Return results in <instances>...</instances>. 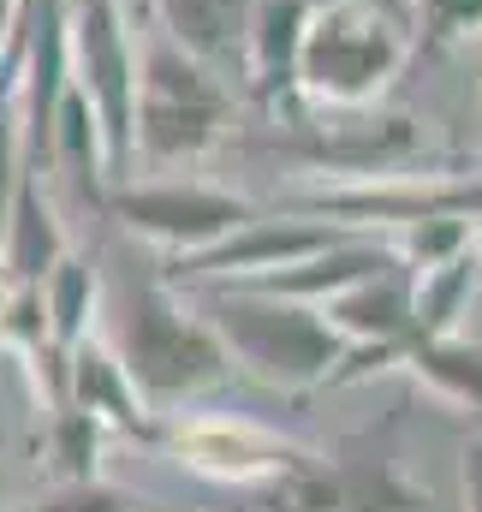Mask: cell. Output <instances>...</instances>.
Listing matches in <instances>:
<instances>
[{"label": "cell", "mask_w": 482, "mask_h": 512, "mask_svg": "<svg viewBox=\"0 0 482 512\" xmlns=\"http://www.w3.org/2000/svg\"><path fill=\"white\" fill-rule=\"evenodd\" d=\"M108 215L125 233L161 245L167 256H197L209 245H221L239 221H250L256 209L203 179H161V185H114L108 191Z\"/></svg>", "instance_id": "ba28073f"}, {"label": "cell", "mask_w": 482, "mask_h": 512, "mask_svg": "<svg viewBox=\"0 0 482 512\" xmlns=\"http://www.w3.org/2000/svg\"><path fill=\"white\" fill-rule=\"evenodd\" d=\"M244 18L250 0H149V30H161L227 84L244 72Z\"/></svg>", "instance_id": "5bb4252c"}, {"label": "cell", "mask_w": 482, "mask_h": 512, "mask_svg": "<svg viewBox=\"0 0 482 512\" xmlns=\"http://www.w3.org/2000/svg\"><path fill=\"white\" fill-rule=\"evenodd\" d=\"M155 447H167L197 477H215V483H274V489L316 459L310 447H292V441L244 423V417H173V423L155 429Z\"/></svg>", "instance_id": "9c48e42d"}, {"label": "cell", "mask_w": 482, "mask_h": 512, "mask_svg": "<svg viewBox=\"0 0 482 512\" xmlns=\"http://www.w3.org/2000/svg\"><path fill=\"white\" fill-rule=\"evenodd\" d=\"M417 36L411 18L375 0H310L304 48H298V96L334 114H358L387 96V84L411 66Z\"/></svg>", "instance_id": "7a4b0ae2"}, {"label": "cell", "mask_w": 482, "mask_h": 512, "mask_svg": "<svg viewBox=\"0 0 482 512\" xmlns=\"http://www.w3.org/2000/svg\"><path fill=\"white\" fill-rule=\"evenodd\" d=\"M197 310L244 376H256L262 387H280V393H310L322 382L334 387L346 352H352V340L322 316V304H304V298L215 280L197 292Z\"/></svg>", "instance_id": "6da1fadb"}, {"label": "cell", "mask_w": 482, "mask_h": 512, "mask_svg": "<svg viewBox=\"0 0 482 512\" xmlns=\"http://www.w3.org/2000/svg\"><path fill=\"white\" fill-rule=\"evenodd\" d=\"M30 512H167L161 501L120 489V483H102V477H84V483H60L48 501H36Z\"/></svg>", "instance_id": "ffe728a7"}, {"label": "cell", "mask_w": 482, "mask_h": 512, "mask_svg": "<svg viewBox=\"0 0 482 512\" xmlns=\"http://www.w3.org/2000/svg\"><path fill=\"white\" fill-rule=\"evenodd\" d=\"M120 364L131 387L149 405H179V399H203L215 387L233 382V358L215 340V328L203 322L197 304H185L173 292V280H143L125 298V328H120Z\"/></svg>", "instance_id": "277c9868"}, {"label": "cell", "mask_w": 482, "mask_h": 512, "mask_svg": "<svg viewBox=\"0 0 482 512\" xmlns=\"http://www.w3.org/2000/svg\"><path fill=\"white\" fill-rule=\"evenodd\" d=\"M60 405L96 417L102 429L137 435V441H155V429H161L155 405H149V399L131 387V376H125L120 352L102 346L96 334H84V340L60 358Z\"/></svg>", "instance_id": "8fae6325"}, {"label": "cell", "mask_w": 482, "mask_h": 512, "mask_svg": "<svg viewBox=\"0 0 482 512\" xmlns=\"http://www.w3.org/2000/svg\"><path fill=\"white\" fill-rule=\"evenodd\" d=\"M96 441H102L96 417H84L72 405H54V471H60V483L96 477Z\"/></svg>", "instance_id": "d6986e66"}, {"label": "cell", "mask_w": 482, "mask_h": 512, "mask_svg": "<svg viewBox=\"0 0 482 512\" xmlns=\"http://www.w3.org/2000/svg\"><path fill=\"white\" fill-rule=\"evenodd\" d=\"M477 274H482L477 245L459 251V256H447V262H435V268H411V316H417V340H441V334H453L459 310H465L471 292H477Z\"/></svg>", "instance_id": "2e32d148"}, {"label": "cell", "mask_w": 482, "mask_h": 512, "mask_svg": "<svg viewBox=\"0 0 482 512\" xmlns=\"http://www.w3.org/2000/svg\"><path fill=\"white\" fill-rule=\"evenodd\" d=\"M459 483H465V512H482V435H471L459 453Z\"/></svg>", "instance_id": "7402d4cb"}, {"label": "cell", "mask_w": 482, "mask_h": 512, "mask_svg": "<svg viewBox=\"0 0 482 512\" xmlns=\"http://www.w3.org/2000/svg\"><path fill=\"white\" fill-rule=\"evenodd\" d=\"M477 245V233H471V221H411V227H399V262L405 268H435V262H447V256L471 251Z\"/></svg>", "instance_id": "44dd1931"}, {"label": "cell", "mask_w": 482, "mask_h": 512, "mask_svg": "<svg viewBox=\"0 0 482 512\" xmlns=\"http://www.w3.org/2000/svg\"><path fill=\"white\" fill-rule=\"evenodd\" d=\"M477 256H482V245H477Z\"/></svg>", "instance_id": "d4e9b609"}, {"label": "cell", "mask_w": 482, "mask_h": 512, "mask_svg": "<svg viewBox=\"0 0 482 512\" xmlns=\"http://www.w3.org/2000/svg\"><path fill=\"white\" fill-rule=\"evenodd\" d=\"M233 131V90L221 72L173 48L161 30L137 42V96H131V143L143 161L179 167L203 161Z\"/></svg>", "instance_id": "3957f363"}, {"label": "cell", "mask_w": 482, "mask_h": 512, "mask_svg": "<svg viewBox=\"0 0 482 512\" xmlns=\"http://www.w3.org/2000/svg\"><path fill=\"white\" fill-rule=\"evenodd\" d=\"M399 364H405L417 382H429L441 399L482 411V346H465L459 334H441V340H411V352H405Z\"/></svg>", "instance_id": "e0dca14e"}, {"label": "cell", "mask_w": 482, "mask_h": 512, "mask_svg": "<svg viewBox=\"0 0 482 512\" xmlns=\"http://www.w3.org/2000/svg\"><path fill=\"white\" fill-rule=\"evenodd\" d=\"M310 0H250L244 18V84L256 102H292L298 96V48H304Z\"/></svg>", "instance_id": "7c38bea8"}, {"label": "cell", "mask_w": 482, "mask_h": 512, "mask_svg": "<svg viewBox=\"0 0 482 512\" xmlns=\"http://www.w3.org/2000/svg\"><path fill=\"white\" fill-rule=\"evenodd\" d=\"M66 256V227L54 215L48 197V173L24 167L6 203V227H0V274L6 286H42V274Z\"/></svg>", "instance_id": "4fadbf2b"}, {"label": "cell", "mask_w": 482, "mask_h": 512, "mask_svg": "<svg viewBox=\"0 0 482 512\" xmlns=\"http://www.w3.org/2000/svg\"><path fill=\"white\" fill-rule=\"evenodd\" d=\"M352 227H334V221H298V215H250L239 221L221 245H209V251L197 256H173L167 268V280H256V274H274V268H286V262H304V256L328 251V245H340Z\"/></svg>", "instance_id": "30bf717a"}, {"label": "cell", "mask_w": 482, "mask_h": 512, "mask_svg": "<svg viewBox=\"0 0 482 512\" xmlns=\"http://www.w3.org/2000/svg\"><path fill=\"white\" fill-rule=\"evenodd\" d=\"M120 6H125V18H131L137 30H149V0H120Z\"/></svg>", "instance_id": "cb8c5ba5"}, {"label": "cell", "mask_w": 482, "mask_h": 512, "mask_svg": "<svg viewBox=\"0 0 482 512\" xmlns=\"http://www.w3.org/2000/svg\"><path fill=\"white\" fill-rule=\"evenodd\" d=\"M292 215L334 221V227H411V221H482V173H363V185H334L310 197H286Z\"/></svg>", "instance_id": "52a82bcc"}, {"label": "cell", "mask_w": 482, "mask_h": 512, "mask_svg": "<svg viewBox=\"0 0 482 512\" xmlns=\"http://www.w3.org/2000/svg\"><path fill=\"white\" fill-rule=\"evenodd\" d=\"M42 316H48V346L54 358H66L90 328H96V304H102V274L84 262V256H60L48 274H42Z\"/></svg>", "instance_id": "9a60e30c"}, {"label": "cell", "mask_w": 482, "mask_h": 512, "mask_svg": "<svg viewBox=\"0 0 482 512\" xmlns=\"http://www.w3.org/2000/svg\"><path fill=\"white\" fill-rule=\"evenodd\" d=\"M405 12L423 48H453L482 36V0H405Z\"/></svg>", "instance_id": "ac0fdd59"}, {"label": "cell", "mask_w": 482, "mask_h": 512, "mask_svg": "<svg viewBox=\"0 0 482 512\" xmlns=\"http://www.w3.org/2000/svg\"><path fill=\"white\" fill-rule=\"evenodd\" d=\"M399 417L381 429H363L334 447V459H310L298 477H286V501L298 512H429V489H417L393 453Z\"/></svg>", "instance_id": "8992f818"}, {"label": "cell", "mask_w": 482, "mask_h": 512, "mask_svg": "<svg viewBox=\"0 0 482 512\" xmlns=\"http://www.w3.org/2000/svg\"><path fill=\"white\" fill-rule=\"evenodd\" d=\"M24 18H30V0H0V60L18 48V36H24Z\"/></svg>", "instance_id": "603a6c76"}, {"label": "cell", "mask_w": 482, "mask_h": 512, "mask_svg": "<svg viewBox=\"0 0 482 512\" xmlns=\"http://www.w3.org/2000/svg\"><path fill=\"white\" fill-rule=\"evenodd\" d=\"M66 6V78L90 102L108 179L125 185L137 167L131 143V96H137V24L120 0H60Z\"/></svg>", "instance_id": "5b68a950"}]
</instances>
